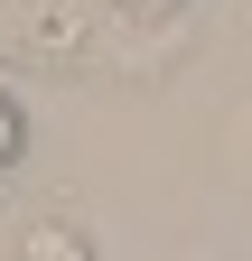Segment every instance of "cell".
<instances>
[{"mask_svg":"<svg viewBox=\"0 0 252 261\" xmlns=\"http://www.w3.org/2000/svg\"><path fill=\"white\" fill-rule=\"evenodd\" d=\"M10 261H93V243L75 233V224H56V215H38L28 233L10 243Z\"/></svg>","mask_w":252,"mask_h":261,"instance_id":"1","label":"cell"},{"mask_svg":"<svg viewBox=\"0 0 252 261\" xmlns=\"http://www.w3.org/2000/svg\"><path fill=\"white\" fill-rule=\"evenodd\" d=\"M131 19H168V10H187V0H121Z\"/></svg>","mask_w":252,"mask_h":261,"instance_id":"3","label":"cell"},{"mask_svg":"<svg viewBox=\"0 0 252 261\" xmlns=\"http://www.w3.org/2000/svg\"><path fill=\"white\" fill-rule=\"evenodd\" d=\"M19 149H28V112H19V93L0 84V168H19Z\"/></svg>","mask_w":252,"mask_h":261,"instance_id":"2","label":"cell"}]
</instances>
